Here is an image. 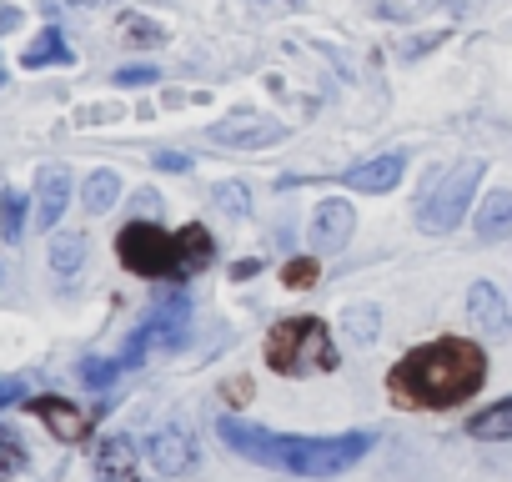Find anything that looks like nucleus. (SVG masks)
<instances>
[{
    "mask_svg": "<svg viewBox=\"0 0 512 482\" xmlns=\"http://www.w3.org/2000/svg\"><path fill=\"white\" fill-rule=\"evenodd\" d=\"M221 442L236 452V457H251L262 467H282V472H297V477H342L347 467H357L377 432H342V437H297V432H267V427H251L241 417H221L216 422Z\"/></svg>",
    "mask_w": 512,
    "mask_h": 482,
    "instance_id": "2",
    "label": "nucleus"
},
{
    "mask_svg": "<svg viewBox=\"0 0 512 482\" xmlns=\"http://www.w3.org/2000/svg\"><path fill=\"white\" fill-rule=\"evenodd\" d=\"M116 252H121V262H126L136 277H186V272H181L176 236H166L156 221H131V226L116 236Z\"/></svg>",
    "mask_w": 512,
    "mask_h": 482,
    "instance_id": "5",
    "label": "nucleus"
},
{
    "mask_svg": "<svg viewBox=\"0 0 512 482\" xmlns=\"http://www.w3.org/2000/svg\"><path fill=\"white\" fill-rule=\"evenodd\" d=\"M176 247H181V272H186V277L216 262V241H211V231H206L201 221H191V226L176 231Z\"/></svg>",
    "mask_w": 512,
    "mask_h": 482,
    "instance_id": "15",
    "label": "nucleus"
},
{
    "mask_svg": "<svg viewBox=\"0 0 512 482\" xmlns=\"http://www.w3.org/2000/svg\"><path fill=\"white\" fill-rule=\"evenodd\" d=\"M16 26H21V11H0V36L16 31Z\"/></svg>",
    "mask_w": 512,
    "mask_h": 482,
    "instance_id": "35",
    "label": "nucleus"
},
{
    "mask_svg": "<svg viewBox=\"0 0 512 482\" xmlns=\"http://www.w3.org/2000/svg\"><path fill=\"white\" fill-rule=\"evenodd\" d=\"M352 231H357V211H352V201L327 196V201L317 206V216H312V241H317V252H342L347 241H352Z\"/></svg>",
    "mask_w": 512,
    "mask_h": 482,
    "instance_id": "10",
    "label": "nucleus"
},
{
    "mask_svg": "<svg viewBox=\"0 0 512 482\" xmlns=\"http://www.w3.org/2000/svg\"><path fill=\"white\" fill-rule=\"evenodd\" d=\"M256 272H262V262H236V267H231V282H236V277H256Z\"/></svg>",
    "mask_w": 512,
    "mask_h": 482,
    "instance_id": "34",
    "label": "nucleus"
},
{
    "mask_svg": "<svg viewBox=\"0 0 512 482\" xmlns=\"http://www.w3.org/2000/svg\"><path fill=\"white\" fill-rule=\"evenodd\" d=\"M81 262H86V236H81V231H61V236L51 241V267H56L61 277H71V272H81Z\"/></svg>",
    "mask_w": 512,
    "mask_h": 482,
    "instance_id": "19",
    "label": "nucleus"
},
{
    "mask_svg": "<svg viewBox=\"0 0 512 482\" xmlns=\"http://www.w3.org/2000/svg\"><path fill=\"white\" fill-rule=\"evenodd\" d=\"M467 312H472V322H477L487 337H502V332H507V312H502V297L492 292V282H472Z\"/></svg>",
    "mask_w": 512,
    "mask_h": 482,
    "instance_id": "14",
    "label": "nucleus"
},
{
    "mask_svg": "<svg viewBox=\"0 0 512 482\" xmlns=\"http://www.w3.org/2000/svg\"><path fill=\"white\" fill-rule=\"evenodd\" d=\"M0 277H6V272H0Z\"/></svg>",
    "mask_w": 512,
    "mask_h": 482,
    "instance_id": "38",
    "label": "nucleus"
},
{
    "mask_svg": "<svg viewBox=\"0 0 512 482\" xmlns=\"http://www.w3.org/2000/svg\"><path fill=\"white\" fill-rule=\"evenodd\" d=\"M221 392H226V397H231V402H236V407H241V402H246V397H251V377H236V382H226V387H221Z\"/></svg>",
    "mask_w": 512,
    "mask_h": 482,
    "instance_id": "32",
    "label": "nucleus"
},
{
    "mask_svg": "<svg viewBox=\"0 0 512 482\" xmlns=\"http://www.w3.org/2000/svg\"><path fill=\"white\" fill-rule=\"evenodd\" d=\"M211 141H216V146H236V151H262V146L287 141V126L246 111V116H226V121H216V126H211Z\"/></svg>",
    "mask_w": 512,
    "mask_h": 482,
    "instance_id": "7",
    "label": "nucleus"
},
{
    "mask_svg": "<svg viewBox=\"0 0 512 482\" xmlns=\"http://www.w3.org/2000/svg\"><path fill=\"white\" fill-rule=\"evenodd\" d=\"M437 41H442V36H412L407 46H397V56H402V61H412V56H422V51H432Z\"/></svg>",
    "mask_w": 512,
    "mask_h": 482,
    "instance_id": "30",
    "label": "nucleus"
},
{
    "mask_svg": "<svg viewBox=\"0 0 512 482\" xmlns=\"http://www.w3.org/2000/svg\"><path fill=\"white\" fill-rule=\"evenodd\" d=\"M71 206V171L56 161V166H41L36 171V226L41 231H56V221L66 216Z\"/></svg>",
    "mask_w": 512,
    "mask_h": 482,
    "instance_id": "9",
    "label": "nucleus"
},
{
    "mask_svg": "<svg viewBox=\"0 0 512 482\" xmlns=\"http://www.w3.org/2000/svg\"><path fill=\"white\" fill-rule=\"evenodd\" d=\"M347 337H352V342H372V337H377V307H372V302L347 307Z\"/></svg>",
    "mask_w": 512,
    "mask_h": 482,
    "instance_id": "24",
    "label": "nucleus"
},
{
    "mask_svg": "<svg viewBox=\"0 0 512 482\" xmlns=\"http://www.w3.org/2000/svg\"><path fill=\"white\" fill-rule=\"evenodd\" d=\"M26 457H21V447H16V437L11 432H0V477H6V472H16Z\"/></svg>",
    "mask_w": 512,
    "mask_h": 482,
    "instance_id": "29",
    "label": "nucleus"
},
{
    "mask_svg": "<svg viewBox=\"0 0 512 482\" xmlns=\"http://www.w3.org/2000/svg\"><path fill=\"white\" fill-rule=\"evenodd\" d=\"M76 56H71V46H66V36L51 26V31H41L36 36V46H26V56H21V66L26 71H41V66H71Z\"/></svg>",
    "mask_w": 512,
    "mask_h": 482,
    "instance_id": "16",
    "label": "nucleus"
},
{
    "mask_svg": "<svg viewBox=\"0 0 512 482\" xmlns=\"http://www.w3.org/2000/svg\"><path fill=\"white\" fill-rule=\"evenodd\" d=\"M146 462L161 477H186L196 467V442L186 437V427H156L146 437Z\"/></svg>",
    "mask_w": 512,
    "mask_h": 482,
    "instance_id": "8",
    "label": "nucleus"
},
{
    "mask_svg": "<svg viewBox=\"0 0 512 482\" xmlns=\"http://www.w3.org/2000/svg\"><path fill=\"white\" fill-rule=\"evenodd\" d=\"M482 176H487V161H457L427 196H422V206H417V226L422 231H452L462 216H467V201L477 196V186H482Z\"/></svg>",
    "mask_w": 512,
    "mask_h": 482,
    "instance_id": "4",
    "label": "nucleus"
},
{
    "mask_svg": "<svg viewBox=\"0 0 512 482\" xmlns=\"http://www.w3.org/2000/svg\"><path fill=\"white\" fill-rule=\"evenodd\" d=\"M21 226H26V196L0 191V231H6V241H21Z\"/></svg>",
    "mask_w": 512,
    "mask_h": 482,
    "instance_id": "21",
    "label": "nucleus"
},
{
    "mask_svg": "<svg viewBox=\"0 0 512 482\" xmlns=\"http://www.w3.org/2000/svg\"><path fill=\"white\" fill-rule=\"evenodd\" d=\"M282 282H287L292 292H307V287H317V262H312V257H297V262H287Z\"/></svg>",
    "mask_w": 512,
    "mask_h": 482,
    "instance_id": "26",
    "label": "nucleus"
},
{
    "mask_svg": "<svg viewBox=\"0 0 512 482\" xmlns=\"http://www.w3.org/2000/svg\"><path fill=\"white\" fill-rule=\"evenodd\" d=\"M26 407H31V412H36L61 442H81L86 427H91V417H86L76 402H66V397H31Z\"/></svg>",
    "mask_w": 512,
    "mask_h": 482,
    "instance_id": "12",
    "label": "nucleus"
},
{
    "mask_svg": "<svg viewBox=\"0 0 512 482\" xmlns=\"http://www.w3.org/2000/svg\"><path fill=\"white\" fill-rule=\"evenodd\" d=\"M121 41H126V46H161L166 36H161V26L146 21V16H121Z\"/></svg>",
    "mask_w": 512,
    "mask_h": 482,
    "instance_id": "22",
    "label": "nucleus"
},
{
    "mask_svg": "<svg viewBox=\"0 0 512 482\" xmlns=\"http://www.w3.org/2000/svg\"><path fill=\"white\" fill-rule=\"evenodd\" d=\"M186 332H191V302H186V292H171L166 302H156V307H151V317L141 322V332L126 342V352H121L116 362H121V367H136L151 347H161V352L181 347V342H186Z\"/></svg>",
    "mask_w": 512,
    "mask_h": 482,
    "instance_id": "6",
    "label": "nucleus"
},
{
    "mask_svg": "<svg viewBox=\"0 0 512 482\" xmlns=\"http://www.w3.org/2000/svg\"><path fill=\"white\" fill-rule=\"evenodd\" d=\"M482 382H487V357L477 352V342H462V337H442V342L412 347L387 372V392L407 412L457 407V402L477 397Z\"/></svg>",
    "mask_w": 512,
    "mask_h": 482,
    "instance_id": "1",
    "label": "nucleus"
},
{
    "mask_svg": "<svg viewBox=\"0 0 512 482\" xmlns=\"http://www.w3.org/2000/svg\"><path fill=\"white\" fill-rule=\"evenodd\" d=\"M267 367L282 377H307V372H332L337 367V347L327 322L317 317H287L267 332Z\"/></svg>",
    "mask_w": 512,
    "mask_h": 482,
    "instance_id": "3",
    "label": "nucleus"
},
{
    "mask_svg": "<svg viewBox=\"0 0 512 482\" xmlns=\"http://www.w3.org/2000/svg\"><path fill=\"white\" fill-rule=\"evenodd\" d=\"M96 472H101V482H136V442L121 437V432L101 437L96 442Z\"/></svg>",
    "mask_w": 512,
    "mask_h": 482,
    "instance_id": "13",
    "label": "nucleus"
},
{
    "mask_svg": "<svg viewBox=\"0 0 512 482\" xmlns=\"http://www.w3.org/2000/svg\"><path fill=\"white\" fill-rule=\"evenodd\" d=\"M467 432H472V437H482V442H502V437H512V397H502V402L482 407V412L467 422Z\"/></svg>",
    "mask_w": 512,
    "mask_h": 482,
    "instance_id": "18",
    "label": "nucleus"
},
{
    "mask_svg": "<svg viewBox=\"0 0 512 482\" xmlns=\"http://www.w3.org/2000/svg\"><path fill=\"white\" fill-rule=\"evenodd\" d=\"M151 81H161L156 66H121L116 71V86H151Z\"/></svg>",
    "mask_w": 512,
    "mask_h": 482,
    "instance_id": "28",
    "label": "nucleus"
},
{
    "mask_svg": "<svg viewBox=\"0 0 512 482\" xmlns=\"http://www.w3.org/2000/svg\"><path fill=\"white\" fill-rule=\"evenodd\" d=\"M156 166H161V171H186L191 161H186L181 151H156Z\"/></svg>",
    "mask_w": 512,
    "mask_h": 482,
    "instance_id": "31",
    "label": "nucleus"
},
{
    "mask_svg": "<svg viewBox=\"0 0 512 482\" xmlns=\"http://www.w3.org/2000/svg\"><path fill=\"white\" fill-rule=\"evenodd\" d=\"M216 211H226V216H246V211H251V191H246V181H221V186H216Z\"/></svg>",
    "mask_w": 512,
    "mask_h": 482,
    "instance_id": "23",
    "label": "nucleus"
},
{
    "mask_svg": "<svg viewBox=\"0 0 512 482\" xmlns=\"http://www.w3.org/2000/svg\"><path fill=\"white\" fill-rule=\"evenodd\" d=\"M251 6H277V11H302L307 0H251Z\"/></svg>",
    "mask_w": 512,
    "mask_h": 482,
    "instance_id": "33",
    "label": "nucleus"
},
{
    "mask_svg": "<svg viewBox=\"0 0 512 482\" xmlns=\"http://www.w3.org/2000/svg\"><path fill=\"white\" fill-rule=\"evenodd\" d=\"M121 372H126V367L111 362V357H86V362H81V382H86V387H111Z\"/></svg>",
    "mask_w": 512,
    "mask_h": 482,
    "instance_id": "25",
    "label": "nucleus"
},
{
    "mask_svg": "<svg viewBox=\"0 0 512 482\" xmlns=\"http://www.w3.org/2000/svg\"><path fill=\"white\" fill-rule=\"evenodd\" d=\"M66 6H81V11H91V6H111V0H66Z\"/></svg>",
    "mask_w": 512,
    "mask_h": 482,
    "instance_id": "36",
    "label": "nucleus"
},
{
    "mask_svg": "<svg viewBox=\"0 0 512 482\" xmlns=\"http://www.w3.org/2000/svg\"><path fill=\"white\" fill-rule=\"evenodd\" d=\"M26 397V377H0V407H21Z\"/></svg>",
    "mask_w": 512,
    "mask_h": 482,
    "instance_id": "27",
    "label": "nucleus"
},
{
    "mask_svg": "<svg viewBox=\"0 0 512 482\" xmlns=\"http://www.w3.org/2000/svg\"><path fill=\"white\" fill-rule=\"evenodd\" d=\"M402 166H407V156L402 151H382V156H372V161H357V166H347L342 171V181L352 186V191H392L397 181H402Z\"/></svg>",
    "mask_w": 512,
    "mask_h": 482,
    "instance_id": "11",
    "label": "nucleus"
},
{
    "mask_svg": "<svg viewBox=\"0 0 512 482\" xmlns=\"http://www.w3.org/2000/svg\"><path fill=\"white\" fill-rule=\"evenodd\" d=\"M512 231V191H492L482 206H477V236L482 241H497Z\"/></svg>",
    "mask_w": 512,
    "mask_h": 482,
    "instance_id": "17",
    "label": "nucleus"
},
{
    "mask_svg": "<svg viewBox=\"0 0 512 482\" xmlns=\"http://www.w3.org/2000/svg\"><path fill=\"white\" fill-rule=\"evenodd\" d=\"M116 191H121L116 171H91V176H86L81 201H86V211H91V216H101V211H111V206H116Z\"/></svg>",
    "mask_w": 512,
    "mask_h": 482,
    "instance_id": "20",
    "label": "nucleus"
},
{
    "mask_svg": "<svg viewBox=\"0 0 512 482\" xmlns=\"http://www.w3.org/2000/svg\"><path fill=\"white\" fill-rule=\"evenodd\" d=\"M0 86H6V66H0Z\"/></svg>",
    "mask_w": 512,
    "mask_h": 482,
    "instance_id": "37",
    "label": "nucleus"
}]
</instances>
